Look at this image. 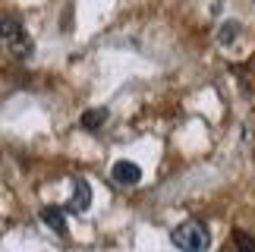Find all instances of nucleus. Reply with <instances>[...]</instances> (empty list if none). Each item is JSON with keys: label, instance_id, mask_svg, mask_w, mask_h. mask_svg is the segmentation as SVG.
Masks as SVG:
<instances>
[{"label": "nucleus", "instance_id": "nucleus-1", "mask_svg": "<svg viewBox=\"0 0 255 252\" xmlns=\"http://www.w3.org/2000/svg\"><path fill=\"white\" fill-rule=\"evenodd\" d=\"M0 44H3L16 60H28L32 51H35V44H32V38H28V32H25V25L19 22L16 16H0Z\"/></svg>", "mask_w": 255, "mask_h": 252}, {"label": "nucleus", "instance_id": "nucleus-2", "mask_svg": "<svg viewBox=\"0 0 255 252\" xmlns=\"http://www.w3.org/2000/svg\"><path fill=\"white\" fill-rule=\"evenodd\" d=\"M170 243L180 252H205L211 243V234L199 221H183V224H176L170 230Z\"/></svg>", "mask_w": 255, "mask_h": 252}, {"label": "nucleus", "instance_id": "nucleus-3", "mask_svg": "<svg viewBox=\"0 0 255 252\" xmlns=\"http://www.w3.org/2000/svg\"><path fill=\"white\" fill-rule=\"evenodd\" d=\"M88 205H92V186H88L82 177H76L73 180V196H70V202H66V211L82 215V211H88Z\"/></svg>", "mask_w": 255, "mask_h": 252}, {"label": "nucleus", "instance_id": "nucleus-4", "mask_svg": "<svg viewBox=\"0 0 255 252\" xmlns=\"http://www.w3.org/2000/svg\"><path fill=\"white\" fill-rule=\"evenodd\" d=\"M111 180L120 183V186H135V183L142 180V167L132 161H117L111 167Z\"/></svg>", "mask_w": 255, "mask_h": 252}, {"label": "nucleus", "instance_id": "nucleus-5", "mask_svg": "<svg viewBox=\"0 0 255 252\" xmlns=\"http://www.w3.org/2000/svg\"><path fill=\"white\" fill-rule=\"evenodd\" d=\"M41 221L54 230V234L66 237V208H60V205H44L41 208Z\"/></svg>", "mask_w": 255, "mask_h": 252}, {"label": "nucleus", "instance_id": "nucleus-6", "mask_svg": "<svg viewBox=\"0 0 255 252\" xmlns=\"http://www.w3.org/2000/svg\"><path fill=\"white\" fill-rule=\"evenodd\" d=\"M104 120H107V111H104V108L85 111V114H82V129H88V132H98V129L104 126Z\"/></svg>", "mask_w": 255, "mask_h": 252}, {"label": "nucleus", "instance_id": "nucleus-7", "mask_svg": "<svg viewBox=\"0 0 255 252\" xmlns=\"http://www.w3.org/2000/svg\"><path fill=\"white\" fill-rule=\"evenodd\" d=\"M237 35H240V22H224V25L218 28V41H221V44H230Z\"/></svg>", "mask_w": 255, "mask_h": 252}, {"label": "nucleus", "instance_id": "nucleus-8", "mask_svg": "<svg viewBox=\"0 0 255 252\" xmlns=\"http://www.w3.org/2000/svg\"><path fill=\"white\" fill-rule=\"evenodd\" d=\"M233 243H240V246H243V252H255V243H252L246 234H233Z\"/></svg>", "mask_w": 255, "mask_h": 252}]
</instances>
